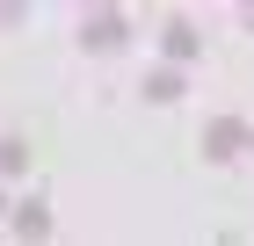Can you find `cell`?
<instances>
[{"label": "cell", "instance_id": "6da1fadb", "mask_svg": "<svg viewBox=\"0 0 254 246\" xmlns=\"http://www.w3.org/2000/svg\"><path fill=\"white\" fill-rule=\"evenodd\" d=\"M240 152H247V123H240V116H211V123H203V159H211V167H233Z\"/></svg>", "mask_w": 254, "mask_h": 246}, {"label": "cell", "instance_id": "7a4b0ae2", "mask_svg": "<svg viewBox=\"0 0 254 246\" xmlns=\"http://www.w3.org/2000/svg\"><path fill=\"white\" fill-rule=\"evenodd\" d=\"M80 44H87L95 58H109V51L131 44V29H124V15H87V22H80Z\"/></svg>", "mask_w": 254, "mask_h": 246}, {"label": "cell", "instance_id": "3957f363", "mask_svg": "<svg viewBox=\"0 0 254 246\" xmlns=\"http://www.w3.org/2000/svg\"><path fill=\"white\" fill-rule=\"evenodd\" d=\"M160 51L175 58V65H189V58H196V51H203V37H196L189 22H167V29H160Z\"/></svg>", "mask_w": 254, "mask_h": 246}, {"label": "cell", "instance_id": "277c9868", "mask_svg": "<svg viewBox=\"0 0 254 246\" xmlns=\"http://www.w3.org/2000/svg\"><path fill=\"white\" fill-rule=\"evenodd\" d=\"M145 101H160V109H167V101H182V65H175V58L145 80Z\"/></svg>", "mask_w": 254, "mask_h": 246}, {"label": "cell", "instance_id": "5b68a950", "mask_svg": "<svg viewBox=\"0 0 254 246\" xmlns=\"http://www.w3.org/2000/svg\"><path fill=\"white\" fill-rule=\"evenodd\" d=\"M7 225H15L22 239H44V232H51V210H44L37 196H29V203H15V217H7Z\"/></svg>", "mask_w": 254, "mask_h": 246}, {"label": "cell", "instance_id": "8992f818", "mask_svg": "<svg viewBox=\"0 0 254 246\" xmlns=\"http://www.w3.org/2000/svg\"><path fill=\"white\" fill-rule=\"evenodd\" d=\"M29 167V145H22V138H0V174H22Z\"/></svg>", "mask_w": 254, "mask_h": 246}, {"label": "cell", "instance_id": "52a82bcc", "mask_svg": "<svg viewBox=\"0 0 254 246\" xmlns=\"http://www.w3.org/2000/svg\"><path fill=\"white\" fill-rule=\"evenodd\" d=\"M22 15V0H0V22H15Z\"/></svg>", "mask_w": 254, "mask_h": 246}, {"label": "cell", "instance_id": "ba28073f", "mask_svg": "<svg viewBox=\"0 0 254 246\" xmlns=\"http://www.w3.org/2000/svg\"><path fill=\"white\" fill-rule=\"evenodd\" d=\"M240 15H247V29H254V0H240Z\"/></svg>", "mask_w": 254, "mask_h": 246}, {"label": "cell", "instance_id": "9c48e42d", "mask_svg": "<svg viewBox=\"0 0 254 246\" xmlns=\"http://www.w3.org/2000/svg\"><path fill=\"white\" fill-rule=\"evenodd\" d=\"M0 210H7V196H0Z\"/></svg>", "mask_w": 254, "mask_h": 246}]
</instances>
